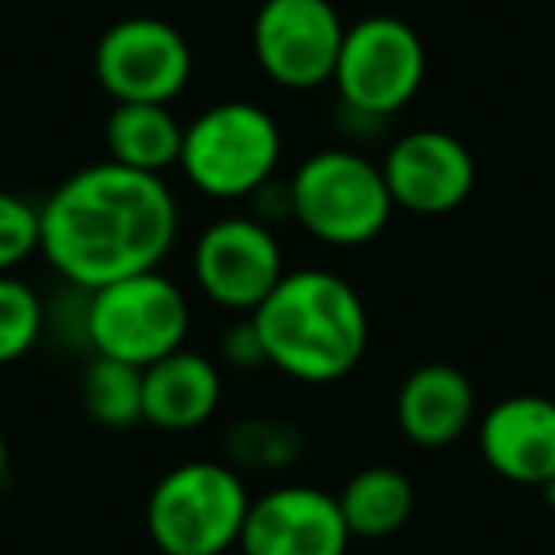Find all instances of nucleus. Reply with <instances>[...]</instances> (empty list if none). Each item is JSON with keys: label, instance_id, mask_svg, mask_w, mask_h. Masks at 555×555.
Listing matches in <instances>:
<instances>
[{"label": "nucleus", "instance_id": "obj_1", "mask_svg": "<svg viewBox=\"0 0 555 555\" xmlns=\"http://www.w3.org/2000/svg\"><path fill=\"white\" fill-rule=\"evenodd\" d=\"M39 255L73 289H103L160 270L179 240V202L164 176L95 160L39 206Z\"/></svg>", "mask_w": 555, "mask_h": 555}, {"label": "nucleus", "instance_id": "obj_2", "mask_svg": "<svg viewBox=\"0 0 555 555\" xmlns=\"http://www.w3.org/2000/svg\"><path fill=\"white\" fill-rule=\"evenodd\" d=\"M267 365L297 385L350 377L370 347V309L347 278L327 267L286 270L251 312Z\"/></svg>", "mask_w": 555, "mask_h": 555}, {"label": "nucleus", "instance_id": "obj_3", "mask_svg": "<svg viewBox=\"0 0 555 555\" xmlns=\"http://www.w3.org/2000/svg\"><path fill=\"white\" fill-rule=\"evenodd\" d=\"M282 164V126L251 100H221L183 126V179L214 202H247Z\"/></svg>", "mask_w": 555, "mask_h": 555}, {"label": "nucleus", "instance_id": "obj_4", "mask_svg": "<svg viewBox=\"0 0 555 555\" xmlns=\"http://www.w3.org/2000/svg\"><path fill=\"white\" fill-rule=\"evenodd\" d=\"M247 506L244 472L229 461H183L149 491L145 529L160 555H224L240 544Z\"/></svg>", "mask_w": 555, "mask_h": 555}, {"label": "nucleus", "instance_id": "obj_5", "mask_svg": "<svg viewBox=\"0 0 555 555\" xmlns=\"http://www.w3.org/2000/svg\"><path fill=\"white\" fill-rule=\"evenodd\" d=\"M294 224L327 247L373 244L388 229L396 206L380 176V160L358 149H320L289 176Z\"/></svg>", "mask_w": 555, "mask_h": 555}, {"label": "nucleus", "instance_id": "obj_6", "mask_svg": "<svg viewBox=\"0 0 555 555\" xmlns=\"http://www.w3.org/2000/svg\"><path fill=\"white\" fill-rule=\"evenodd\" d=\"M88 350L126 365H145L186 347L191 301L164 270L122 278L88 294Z\"/></svg>", "mask_w": 555, "mask_h": 555}, {"label": "nucleus", "instance_id": "obj_7", "mask_svg": "<svg viewBox=\"0 0 555 555\" xmlns=\"http://www.w3.org/2000/svg\"><path fill=\"white\" fill-rule=\"evenodd\" d=\"M426 80L423 35L400 16H365L347 24L335 62V92L350 115L385 122L400 115Z\"/></svg>", "mask_w": 555, "mask_h": 555}, {"label": "nucleus", "instance_id": "obj_8", "mask_svg": "<svg viewBox=\"0 0 555 555\" xmlns=\"http://www.w3.org/2000/svg\"><path fill=\"white\" fill-rule=\"evenodd\" d=\"M191 274L209 305L232 317H251L286 274V255L270 224L251 214H229L198 232Z\"/></svg>", "mask_w": 555, "mask_h": 555}, {"label": "nucleus", "instance_id": "obj_9", "mask_svg": "<svg viewBox=\"0 0 555 555\" xmlns=\"http://www.w3.org/2000/svg\"><path fill=\"white\" fill-rule=\"evenodd\" d=\"M92 73L111 103H176L194 77V50L168 20L126 16L100 35Z\"/></svg>", "mask_w": 555, "mask_h": 555}, {"label": "nucleus", "instance_id": "obj_10", "mask_svg": "<svg viewBox=\"0 0 555 555\" xmlns=\"http://www.w3.org/2000/svg\"><path fill=\"white\" fill-rule=\"evenodd\" d=\"M347 24L332 0H262L251 20V54L270 85L312 92L332 85Z\"/></svg>", "mask_w": 555, "mask_h": 555}, {"label": "nucleus", "instance_id": "obj_11", "mask_svg": "<svg viewBox=\"0 0 555 555\" xmlns=\"http://www.w3.org/2000/svg\"><path fill=\"white\" fill-rule=\"evenodd\" d=\"M380 176L392 206L415 217H446L476 191V156L449 130H408L385 149Z\"/></svg>", "mask_w": 555, "mask_h": 555}, {"label": "nucleus", "instance_id": "obj_12", "mask_svg": "<svg viewBox=\"0 0 555 555\" xmlns=\"http://www.w3.org/2000/svg\"><path fill=\"white\" fill-rule=\"evenodd\" d=\"M347 517L324 487L286 483L251 499L240 529L244 555H347Z\"/></svg>", "mask_w": 555, "mask_h": 555}, {"label": "nucleus", "instance_id": "obj_13", "mask_svg": "<svg viewBox=\"0 0 555 555\" xmlns=\"http://www.w3.org/2000/svg\"><path fill=\"white\" fill-rule=\"evenodd\" d=\"M476 446L494 476L537 491L555 476V400L502 396L476 418Z\"/></svg>", "mask_w": 555, "mask_h": 555}, {"label": "nucleus", "instance_id": "obj_14", "mask_svg": "<svg viewBox=\"0 0 555 555\" xmlns=\"http://www.w3.org/2000/svg\"><path fill=\"white\" fill-rule=\"evenodd\" d=\"M400 434L418 449H446L476 426V385L449 362H423L396 392Z\"/></svg>", "mask_w": 555, "mask_h": 555}, {"label": "nucleus", "instance_id": "obj_15", "mask_svg": "<svg viewBox=\"0 0 555 555\" xmlns=\"http://www.w3.org/2000/svg\"><path fill=\"white\" fill-rule=\"evenodd\" d=\"M224 377L209 354L191 347L171 350L168 358L145 365L141 411L145 423L164 434H191L206 426L221 408Z\"/></svg>", "mask_w": 555, "mask_h": 555}, {"label": "nucleus", "instance_id": "obj_16", "mask_svg": "<svg viewBox=\"0 0 555 555\" xmlns=\"http://www.w3.org/2000/svg\"><path fill=\"white\" fill-rule=\"evenodd\" d=\"M183 126L186 122H179L171 103H115L103 126L107 160L164 176L168 168H179Z\"/></svg>", "mask_w": 555, "mask_h": 555}, {"label": "nucleus", "instance_id": "obj_17", "mask_svg": "<svg viewBox=\"0 0 555 555\" xmlns=\"http://www.w3.org/2000/svg\"><path fill=\"white\" fill-rule=\"evenodd\" d=\"M354 540H385L415 514V487L392 464H365L335 494Z\"/></svg>", "mask_w": 555, "mask_h": 555}, {"label": "nucleus", "instance_id": "obj_18", "mask_svg": "<svg viewBox=\"0 0 555 555\" xmlns=\"http://www.w3.org/2000/svg\"><path fill=\"white\" fill-rule=\"evenodd\" d=\"M141 380H145V370L138 365L92 354L80 373V408L103 430H133L145 423Z\"/></svg>", "mask_w": 555, "mask_h": 555}, {"label": "nucleus", "instance_id": "obj_19", "mask_svg": "<svg viewBox=\"0 0 555 555\" xmlns=\"http://www.w3.org/2000/svg\"><path fill=\"white\" fill-rule=\"evenodd\" d=\"M305 434L289 418L251 415L224 434V461L236 472H286L301 461Z\"/></svg>", "mask_w": 555, "mask_h": 555}, {"label": "nucleus", "instance_id": "obj_20", "mask_svg": "<svg viewBox=\"0 0 555 555\" xmlns=\"http://www.w3.org/2000/svg\"><path fill=\"white\" fill-rule=\"evenodd\" d=\"M47 339V301L16 274H0V365L31 354Z\"/></svg>", "mask_w": 555, "mask_h": 555}, {"label": "nucleus", "instance_id": "obj_21", "mask_svg": "<svg viewBox=\"0 0 555 555\" xmlns=\"http://www.w3.org/2000/svg\"><path fill=\"white\" fill-rule=\"evenodd\" d=\"M42 221L39 206L16 191L0 186V274H12L20 262L39 255Z\"/></svg>", "mask_w": 555, "mask_h": 555}, {"label": "nucleus", "instance_id": "obj_22", "mask_svg": "<svg viewBox=\"0 0 555 555\" xmlns=\"http://www.w3.org/2000/svg\"><path fill=\"white\" fill-rule=\"evenodd\" d=\"M221 362L229 370H267V350L251 317H236L221 335Z\"/></svg>", "mask_w": 555, "mask_h": 555}, {"label": "nucleus", "instance_id": "obj_23", "mask_svg": "<svg viewBox=\"0 0 555 555\" xmlns=\"http://www.w3.org/2000/svg\"><path fill=\"white\" fill-rule=\"evenodd\" d=\"M9 464H12V449H9L4 430H0V483H4V476H9Z\"/></svg>", "mask_w": 555, "mask_h": 555}, {"label": "nucleus", "instance_id": "obj_24", "mask_svg": "<svg viewBox=\"0 0 555 555\" xmlns=\"http://www.w3.org/2000/svg\"><path fill=\"white\" fill-rule=\"evenodd\" d=\"M537 494H540V502H544V506L555 514V476L547 479V483H540V487H537Z\"/></svg>", "mask_w": 555, "mask_h": 555}]
</instances>
